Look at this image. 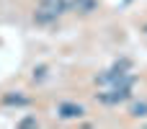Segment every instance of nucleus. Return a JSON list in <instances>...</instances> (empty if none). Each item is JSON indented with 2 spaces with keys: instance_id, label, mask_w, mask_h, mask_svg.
I'll use <instances>...</instances> for the list:
<instances>
[{
  "instance_id": "f257e3e1",
  "label": "nucleus",
  "mask_w": 147,
  "mask_h": 129,
  "mask_svg": "<svg viewBox=\"0 0 147 129\" xmlns=\"http://www.w3.org/2000/svg\"><path fill=\"white\" fill-rule=\"evenodd\" d=\"M62 13H67V0H39V10L34 13V21L39 26H49Z\"/></svg>"
},
{
  "instance_id": "f03ea898",
  "label": "nucleus",
  "mask_w": 147,
  "mask_h": 129,
  "mask_svg": "<svg viewBox=\"0 0 147 129\" xmlns=\"http://www.w3.org/2000/svg\"><path fill=\"white\" fill-rule=\"evenodd\" d=\"M132 98V85H119V88H103L101 93H96V101L103 106H119L124 101Z\"/></svg>"
},
{
  "instance_id": "7ed1b4c3",
  "label": "nucleus",
  "mask_w": 147,
  "mask_h": 129,
  "mask_svg": "<svg viewBox=\"0 0 147 129\" xmlns=\"http://www.w3.org/2000/svg\"><path fill=\"white\" fill-rule=\"evenodd\" d=\"M134 83V78L129 75V72H124V70H106V72H101L98 78H96V85H101V88H119V85H132Z\"/></svg>"
},
{
  "instance_id": "20e7f679",
  "label": "nucleus",
  "mask_w": 147,
  "mask_h": 129,
  "mask_svg": "<svg viewBox=\"0 0 147 129\" xmlns=\"http://www.w3.org/2000/svg\"><path fill=\"white\" fill-rule=\"evenodd\" d=\"M57 116L59 119H80V116H85V106L75 103V101H62L57 106Z\"/></svg>"
},
{
  "instance_id": "39448f33",
  "label": "nucleus",
  "mask_w": 147,
  "mask_h": 129,
  "mask_svg": "<svg viewBox=\"0 0 147 129\" xmlns=\"http://www.w3.org/2000/svg\"><path fill=\"white\" fill-rule=\"evenodd\" d=\"M96 8V0H67V10H80V13H90Z\"/></svg>"
},
{
  "instance_id": "423d86ee",
  "label": "nucleus",
  "mask_w": 147,
  "mask_h": 129,
  "mask_svg": "<svg viewBox=\"0 0 147 129\" xmlns=\"http://www.w3.org/2000/svg\"><path fill=\"white\" fill-rule=\"evenodd\" d=\"M3 101H5V103H10V106H13V103H16V106H26V103H28V98H26V96H5Z\"/></svg>"
},
{
  "instance_id": "0eeeda50",
  "label": "nucleus",
  "mask_w": 147,
  "mask_h": 129,
  "mask_svg": "<svg viewBox=\"0 0 147 129\" xmlns=\"http://www.w3.org/2000/svg\"><path fill=\"white\" fill-rule=\"evenodd\" d=\"M129 114L132 116H147V103L142 101V103H134L132 109H129Z\"/></svg>"
}]
</instances>
